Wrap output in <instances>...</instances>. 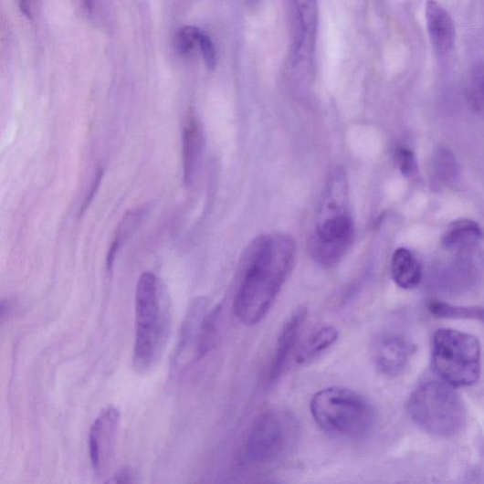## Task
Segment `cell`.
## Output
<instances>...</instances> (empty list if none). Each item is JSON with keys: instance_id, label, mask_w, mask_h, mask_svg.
<instances>
[{"instance_id": "6da1fadb", "label": "cell", "mask_w": 484, "mask_h": 484, "mask_svg": "<svg viewBox=\"0 0 484 484\" xmlns=\"http://www.w3.org/2000/svg\"><path fill=\"white\" fill-rule=\"evenodd\" d=\"M292 237H262L249 248L248 261L234 300V313L246 326H255L270 311L295 260Z\"/></svg>"}, {"instance_id": "7a4b0ae2", "label": "cell", "mask_w": 484, "mask_h": 484, "mask_svg": "<svg viewBox=\"0 0 484 484\" xmlns=\"http://www.w3.org/2000/svg\"><path fill=\"white\" fill-rule=\"evenodd\" d=\"M136 337L132 366L149 372L157 363L168 339L171 307L166 289L153 273L142 275L136 290Z\"/></svg>"}, {"instance_id": "3957f363", "label": "cell", "mask_w": 484, "mask_h": 484, "mask_svg": "<svg viewBox=\"0 0 484 484\" xmlns=\"http://www.w3.org/2000/svg\"><path fill=\"white\" fill-rule=\"evenodd\" d=\"M353 232L347 177L342 170H336L328 180L319 207L316 233L310 246L313 259L322 268L336 265L351 245Z\"/></svg>"}, {"instance_id": "277c9868", "label": "cell", "mask_w": 484, "mask_h": 484, "mask_svg": "<svg viewBox=\"0 0 484 484\" xmlns=\"http://www.w3.org/2000/svg\"><path fill=\"white\" fill-rule=\"evenodd\" d=\"M310 413L324 432L346 439L366 437L375 421L371 403L355 391L342 387L316 393L310 402Z\"/></svg>"}, {"instance_id": "5b68a950", "label": "cell", "mask_w": 484, "mask_h": 484, "mask_svg": "<svg viewBox=\"0 0 484 484\" xmlns=\"http://www.w3.org/2000/svg\"><path fill=\"white\" fill-rule=\"evenodd\" d=\"M455 388L444 381L419 385L408 401L412 420L424 432L440 438L460 434L467 422V410Z\"/></svg>"}, {"instance_id": "8992f818", "label": "cell", "mask_w": 484, "mask_h": 484, "mask_svg": "<svg viewBox=\"0 0 484 484\" xmlns=\"http://www.w3.org/2000/svg\"><path fill=\"white\" fill-rule=\"evenodd\" d=\"M300 423L285 408H272L254 422L246 444L247 459L258 467H272L289 458L300 440Z\"/></svg>"}, {"instance_id": "52a82bcc", "label": "cell", "mask_w": 484, "mask_h": 484, "mask_svg": "<svg viewBox=\"0 0 484 484\" xmlns=\"http://www.w3.org/2000/svg\"><path fill=\"white\" fill-rule=\"evenodd\" d=\"M433 365L441 380L454 388L474 385L481 373L479 341L459 331L438 330L433 341Z\"/></svg>"}, {"instance_id": "ba28073f", "label": "cell", "mask_w": 484, "mask_h": 484, "mask_svg": "<svg viewBox=\"0 0 484 484\" xmlns=\"http://www.w3.org/2000/svg\"><path fill=\"white\" fill-rule=\"evenodd\" d=\"M120 420V411L111 406L105 409L90 427L89 455L92 467L98 473H101L111 459Z\"/></svg>"}, {"instance_id": "9c48e42d", "label": "cell", "mask_w": 484, "mask_h": 484, "mask_svg": "<svg viewBox=\"0 0 484 484\" xmlns=\"http://www.w3.org/2000/svg\"><path fill=\"white\" fill-rule=\"evenodd\" d=\"M413 354L411 343L399 335H385L375 342L374 363L384 374L394 378L406 369Z\"/></svg>"}, {"instance_id": "30bf717a", "label": "cell", "mask_w": 484, "mask_h": 484, "mask_svg": "<svg viewBox=\"0 0 484 484\" xmlns=\"http://www.w3.org/2000/svg\"><path fill=\"white\" fill-rule=\"evenodd\" d=\"M426 21L430 42L440 57H446L453 50L456 30L452 17L437 0H427Z\"/></svg>"}, {"instance_id": "8fae6325", "label": "cell", "mask_w": 484, "mask_h": 484, "mask_svg": "<svg viewBox=\"0 0 484 484\" xmlns=\"http://www.w3.org/2000/svg\"><path fill=\"white\" fill-rule=\"evenodd\" d=\"M307 315L308 310L300 307L293 311L286 321L278 341L272 364L268 372V385H273L279 380L292 348L302 330Z\"/></svg>"}, {"instance_id": "7c38bea8", "label": "cell", "mask_w": 484, "mask_h": 484, "mask_svg": "<svg viewBox=\"0 0 484 484\" xmlns=\"http://www.w3.org/2000/svg\"><path fill=\"white\" fill-rule=\"evenodd\" d=\"M204 136L199 122L188 120L183 133V170L184 181L190 185L195 179L204 151Z\"/></svg>"}, {"instance_id": "4fadbf2b", "label": "cell", "mask_w": 484, "mask_h": 484, "mask_svg": "<svg viewBox=\"0 0 484 484\" xmlns=\"http://www.w3.org/2000/svg\"><path fill=\"white\" fill-rule=\"evenodd\" d=\"M483 237V231L476 222L460 219L447 228L442 237V246L455 253L472 250L478 248Z\"/></svg>"}, {"instance_id": "5bb4252c", "label": "cell", "mask_w": 484, "mask_h": 484, "mask_svg": "<svg viewBox=\"0 0 484 484\" xmlns=\"http://www.w3.org/2000/svg\"><path fill=\"white\" fill-rule=\"evenodd\" d=\"M391 275L401 289H413L422 280V268L416 256L406 248L397 249L392 258Z\"/></svg>"}, {"instance_id": "9a60e30c", "label": "cell", "mask_w": 484, "mask_h": 484, "mask_svg": "<svg viewBox=\"0 0 484 484\" xmlns=\"http://www.w3.org/2000/svg\"><path fill=\"white\" fill-rule=\"evenodd\" d=\"M339 338V331L326 326L313 332L305 342L298 356V363H308L325 353Z\"/></svg>"}, {"instance_id": "2e32d148", "label": "cell", "mask_w": 484, "mask_h": 484, "mask_svg": "<svg viewBox=\"0 0 484 484\" xmlns=\"http://www.w3.org/2000/svg\"><path fill=\"white\" fill-rule=\"evenodd\" d=\"M221 307L212 310L203 320L198 343V354L200 357L208 353L216 344L220 324Z\"/></svg>"}, {"instance_id": "e0dca14e", "label": "cell", "mask_w": 484, "mask_h": 484, "mask_svg": "<svg viewBox=\"0 0 484 484\" xmlns=\"http://www.w3.org/2000/svg\"><path fill=\"white\" fill-rule=\"evenodd\" d=\"M428 310L435 316L446 319H467L484 321V309L479 307L453 306L434 300L428 304Z\"/></svg>"}, {"instance_id": "ac0fdd59", "label": "cell", "mask_w": 484, "mask_h": 484, "mask_svg": "<svg viewBox=\"0 0 484 484\" xmlns=\"http://www.w3.org/2000/svg\"><path fill=\"white\" fill-rule=\"evenodd\" d=\"M305 36L312 37L318 25V0H294Z\"/></svg>"}, {"instance_id": "d6986e66", "label": "cell", "mask_w": 484, "mask_h": 484, "mask_svg": "<svg viewBox=\"0 0 484 484\" xmlns=\"http://www.w3.org/2000/svg\"><path fill=\"white\" fill-rule=\"evenodd\" d=\"M202 32L197 26H184L175 37V46L180 55H188L200 41Z\"/></svg>"}, {"instance_id": "ffe728a7", "label": "cell", "mask_w": 484, "mask_h": 484, "mask_svg": "<svg viewBox=\"0 0 484 484\" xmlns=\"http://www.w3.org/2000/svg\"><path fill=\"white\" fill-rule=\"evenodd\" d=\"M437 171L445 180L455 179L458 169H457L455 158L449 152L446 150L438 152L437 154Z\"/></svg>"}, {"instance_id": "44dd1931", "label": "cell", "mask_w": 484, "mask_h": 484, "mask_svg": "<svg viewBox=\"0 0 484 484\" xmlns=\"http://www.w3.org/2000/svg\"><path fill=\"white\" fill-rule=\"evenodd\" d=\"M395 163L403 175L412 176L416 170V161L412 151L400 148L395 153Z\"/></svg>"}, {"instance_id": "7402d4cb", "label": "cell", "mask_w": 484, "mask_h": 484, "mask_svg": "<svg viewBox=\"0 0 484 484\" xmlns=\"http://www.w3.org/2000/svg\"><path fill=\"white\" fill-rule=\"evenodd\" d=\"M199 47L206 67L209 69H214L217 66V53L215 49L214 44L205 34L201 35Z\"/></svg>"}, {"instance_id": "603a6c76", "label": "cell", "mask_w": 484, "mask_h": 484, "mask_svg": "<svg viewBox=\"0 0 484 484\" xmlns=\"http://www.w3.org/2000/svg\"><path fill=\"white\" fill-rule=\"evenodd\" d=\"M102 175H103V170L100 169L97 172L96 174V176L94 178V181H93V184L90 187V191L89 192L88 194V196L82 205V207H80V214H83L87 208L89 206L90 203L92 202V200L94 199L97 192H98V188L100 187V182H101V179H102Z\"/></svg>"}, {"instance_id": "cb8c5ba5", "label": "cell", "mask_w": 484, "mask_h": 484, "mask_svg": "<svg viewBox=\"0 0 484 484\" xmlns=\"http://www.w3.org/2000/svg\"><path fill=\"white\" fill-rule=\"evenodd\" d=\"M110 482H114V483H131V482H133L132 472L130 470H128V469H123L121 472H119L115 476V479L113 478V479Z\"/></svg>"}, {"instance_id": "d4e9b609", "label": "cell", "mask_w": 484, "mask_h": 484, "mask_svg": "<svg viewBox=\"0 0 484 484\" xmlns=\"http://www.w3.org/2000/svg\"><path fill=\"white\" fill-rule=\"evenodd\" d=\"M32 2L33 0H18L20 11L24 16L32 18Z\"/></svg>"}, {"instance_id": "484cf974", "label": "cell", "mask_w": 484, "mask_h": 484, "mask_svg": "<svg viewBox=\"0 0 484 484\" xmlns=\"http://www.w3.org/2000/svg\"><path fill=\"white\" fill-rule=\"evenodd\" d=\"M86 9L91 13L94 8L95 0H84Z\"/></svg>"}, {"instance_id": "4316f807", "label": "cell", "mask_w": 484, "mask_h": 484, "mask_svg": "<svg viewBox=\"0 0 484 484\" xmlns=\"http://www.w3.org/2000/svg\"><path fill=\"white\" fill-rule=\"evenodd\" d=\"M481 89H482L483 93H484V77H482V79H481Z\"/></svg>"}, {"instance_id": "83f0119b", "label": "cell", "mask_w": 484, "mask_h": 484, "mask_svg": "<svg viewBox=\"0 0 484 484\" xmlns=\"http://www.w3.org/2000/svg\"><path fill=\"white\" fill-rule=\"evenodd\" d=\"M253 2H255V0H253Z\"/></svg>"}]
</instances>
